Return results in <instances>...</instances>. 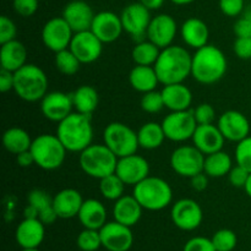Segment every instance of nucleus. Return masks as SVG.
I'll use <instances>...</instances> for the list:
<instances>
[{"label": "nucleus", "mask_w": 251, "mask_h": 251, "mask_svg": "<svg viewBox=\"0 0 251 251\" xmlns=\"http://www.w3.org/2000/svg\"><path fill=\"white\" fill-rule=\"evenodd\" d=\"M176 33L178 25L174 17L168 14H158L151 19L146 38L163 49L173 44Z\"/></svg>", "instance_id": "obj_17"}, {"label": "nucleus", "mask_w": 251, "mask_h": 251, "mask_svg": "<svg viewBox=\"0 0 251 251\" xmlns=\"http://www.w3.org/2000/svg\"><path fill=\"white\" fill-rule=\"evenodd\" d=\"M27 49L17 39L1 44L0 48V65L1 69L15 73L22 66L26 65Z\"/></svg>", "instance_id": "obj_29"}, {"label": "nucleus", "mask_w": 251, "mask_h": 251, "mask_svg": "<svg viewBox=\"0 0 251 251\" xmlns=\"http://www.w3.org/2000/svg\"><path fill=\"white\" fill-rule=\"evenodd\" d=\"M193 145L205 156L221 151L225 146L226 139L217 125H198L193 136Z\"/></svg>", "instance_id": "obj_23"}, {"label": "nucleus", "mask_w": 251, "mask_h": 251, "mask_svg": "<svg viewBox=\"0 0 251 251\" xmlns=\"http://www.w3.org/2000/svg\"><path fill=\"white\" fill-rule=\"evenodd\" d=\"M233 50H234L235 55L242 60L251 59V37L235 39L234 44H233Z\"/></svg>", "instance_id": "obj_49"}, {"label": "nucleus", "mask_w": 251, "mask_h": 251, "mask_svg": "<svg viewBox=\"0 0 251 251\" xmlns=\"http://www.w3.org/2000/svg\"><path fill=\"white\" fill-rule=\"evenodd\" d=\"M76 244H77V248L81 251H97L100 248H102L100 230L85 228L77 235Z\"/></svg>", "instance_id": "obj_39"}, {"label": "nucleus", "mask_w": 251, "mask_h": 251, "mask_svg": "<svg viewBox=\"0 0 251 251\" xmlns=\"http://www.w3.org/2000/svg\"><path fill=\"white\" fill-rule=\"evenodd\" d=\"M171 218L176 228L191 232L198 229L202 223L203 211L200 203L193 199H180L172 206Z\"/></svg>", "instance_id": "obj_12"}, {"label": "nucleus", "mask_w": 251, "mask_h": 251, "mask_svg": "<svg viewBox=\"0 0 251 251\" xmlns=\"http://www.w3.org/2000/svg\"><path fill=\"white\" fill-rule=\"evenodd\" d=\"M194 115L198 125L213 124L216 120V110L210 103H201L194 109Z\"/></svg>", "instance_id": "obj_43"}, {"label": "nucleus", "mask_w": 251, "mask_h": 251, "mask_svg": "<svg viewBox=\"0 0 251 251\" xmlns=\"http://www.w3.org/2000/svg\"><path fill=\"white\" fill-rule=\"evenodd\" d=\"M164 134L168 140L173 142H185L194 136L198 123L194 110H179L171 112L162 122Z\"/></svg>", "instance_id": "obj_10"}, {"label": "nucleus", "mask_w": 251, "mask_h": 251, "mask_svg": "<svg viewBox=\"0 0 251 251\" xmlns=\"http://www.w3.org/2000/svg\"><path fill=\"white\" fill-rule=\"evenodd\" d=\"M242 16L247 17L248 20H250V21H251V2H250V4H248L247 6H245V9H244V11H243Z\"/></svg>", "instance_id": "obj_59"}, {"label": "nucleus", "mask_w": 251, "mask_h": 251, "mask_svg": "<svg viewBox=\"0 0 251 251\" xmlns=\"http://www.w3.org/2000/svg\"><path fill=\"white\" fill-rule=\"evenodd\" d=\"M228 61L218 47L207 44L196 49L191 61V76L202 85H213L225 77Z\"/></svg>", "instance_id": "obj_2"}, {"label": "nucleus", "mask_w": 251, "mask_h": 251, "mask_svg": "<svg viewBox=\"0 0 251 251\" xmlns=\"http://www.w3.org/2000/svg\"><path fill=\"white\" fill-rule=\"evenodd\" d=\"M95 15L92 7L83 0H73L63 10L64 20L75 33L91 29Z\"/></svg>", "instance_id": "obj_22"}, {"label": "nucleus", "mask_w": 251, "mask_h": 251, "mask_svg": "<svg viewBox=\"0 0 251 251\" xmlns=\"http://www.w3.org/2000/svg\"><path fill=\"white\" fill-rule=\"evenodd\" d=\"M145 7L150 10V11H153V10H158L163 6L164 1L166 0H139Z\"/></svg>", "instance_id": "obj_55"}, {"label": "nucleus", "mask_w": 251, "mask_h": 251, "mask_svg": "<svg viewBox=\"0 0 251 251\" xmlns=\"http://www.w3.org/2000/svg\"><path fill=\"white\" fill-rule=\"evenodd\" d=\"M173 4L176 5H179V6H183V5H189L191 4V2H194L195 0H171Z\"/></svg>", "instance_id": "obj_58"}, {"label": "nucleus", "mask_w": 251, "mask_h": 251, "mask_svg": "<svg viewBox=\"0 0 251 251\" xmlns=\"http://www.w3.org/2000/svg\"><path fill=\"white\" fill-rule=\"evenodd\" d=\"M180 37L186 46L196 50L208 44L210 29L203 20L199 17H190L181 25Z\"/></svg>", "instance_id": "obj_25"}, {"label": "nucleus", "mask_w": 251, "mask_h": 251, "mask_svg": "<svg viewBox=\"0 0 251 251\" xmlns=\"http://www.w3.org/2000/svg\"><path fill=\"white\" fill-rule=\"evenodd\" d=\"M103 144L118 157L136 153L139 150L137 132L124 123L114 122L108 124L103 131Z\"/></svg>", "instance_id": "obj_8"}, {"label": "nucleus", "mask_w": 251, "mask_h": 251, "mask_svg": "<svg viewBox=\"0 0 251 251\" xmlns=\"http://www.w3.org/2000/svg\"><path fill=\"white\" fill-rule=\"evenodd\" d=\"M14 90V73L1 69L0 70V91L6 93Z\"/></svg>", "instance_id": "obj_51"}, {"label": "nucleus", "mask_w": 251, "mask_h": 251, "mask_svg": "<svg viewBox=\"0 0 251 251\" xmlns=\"http://www.w3.org/2000/svg\"><path fill=\"white\" fill-rule=\"evenodd\" d=\"M48 77L39 66L28 64L14 73V92L25 102H41L48 93Z\"/></svg>", "instance_id": "obj_4"}, {"label": "nucleus", "mask_w": 251, "mask_h": 251, "mask_svg": "<svg viewBox=\"0 0 251 251\" xmlns=\"http://www.w3.org/2000/svg\"><path fill=\"white\" fill-rule=\"evenodd\" d=\"M21 251H41L38 248H34V249H22Z\"/></svg>", "instance_id": "obj_60"}, {"label": "nucleus", "mask_w": 251, "mask_h": 251, "mask_svg": "<svg viewBox=\"0 0 251 251\" xmlns=\"http://www.w3.org/2000/svg\"><path fill=\"white\" fill-rule=\"evenodd\" d=\"M27 203L33 206L38 212L53 206V198L42 189H33L27 195Z\"/></svg>", "instance_id": "obj_42"}, {"label": "nucleus", "mask_w": 251, "mask_h": 251, "mask_svg": "<svg viewBox=\"0 0 251 251\" xmlns=\"http://www.w3.org/2000/svg\"><path fill=\"white\" fill-rule=\"evenodd\" d=\"M29 151L36 166L44 171H55L63 166L68 150L56 134H42L33 139Z\"/></svg>", "instance_id": "obj_7"}, {"label": "nucleus", "mask_w": 251, "mask_h": 251, "mask_svg": "<svg viewBox=\"0 0 251 251\" xmlns=\"http://www.w3.org/2000/svg\"><path fill=\"white\" fill-rule=\"evenodd\" d=\"M78 163L88 176L102 179L115 173L118 157L104 144H91L80 152Z\"/></svg>", "instance_id": "obj_6"}, {"label": "nucleus", "mask_w": 251, "mask_h": 251, "mask_svg": "<svg viewBox=\"0 0 251 251\" xmlns=\"http://www.w3.org/2000/svg\"><path fill=\"white\" fill-rule=\"evenodd\" d=\"M77 217L83 228L100 230L107 223V210L100 200L88 199L83 201Z\"/></svg>", "instance_id": "obj_28"}, {"label": "nucleus", "mask_w": 251, "mask_h": 251, "mask_svg": "<svg viewBox=\"0 0 251 251\" xmlns=\"http://www.w3.org/2000/svg\"><path fill=\"white\" fill-rule=\"evenodd\" d=\"M140 105H141L142 110L149 114H157V113L162 112L163 108H166L162 92L156 90L144 93Z\"/></svg>", "instance_id": "obj_40"}, {"label": "nucleus", "mask_w": 251, "mask_h": 251, "mask_svg": "<svg viewBox=\"0 0 251 251\" xmlns=\"http://www.w3.org/2000/svg\"><path fill=\"white\" fill-rule=\"evenodd\" d=\"M74 104L71 95L61 91L48 92L41 100V112L50 122L60 123L73 113Z\"/></svg>", "instance_id": "obj_19"}, {"label": "nucleus", "mask_w": 251, "mask_h": 251, "mask_svg": "<svg viewBox=\"0 0 251 251\" xmlns=\"http://www.w3.org/2000/svg\"><path fill=\"white\" fill-rule=\"evenodd\" d=\"M137 139L141 149L151 151V150L159 149L167 137L162 123L159 124L156 122H147L137 131Z\"/></svg>", "instance_id": "obj_32"}, {"label": "nucleus", "mask_w": 251, "mask_h": 251, "mask_svg": "<svg viewBox=\"0 0 251 251\" xmlns=\"http://www.w3.org/2000/svg\"><path fill=\"white\" fill-rule=\"evenodd\" d=\"M17 36V27L15 22L7 16L0 17V43L14 41Z\"/></svg>", "instance_id": "obj_45"}, {"label": "nucleus", "mask_w": 251, "mask_h": 251, "mask_svg": "<svg viewBox=\"0 0 251 251\" xmlns=\"http://www.w3.org/2000/svg\"><path fill=\"white\" fill-rule=\"evenodd\" d=\"M208 178H210V176H208L205 172H201V173L191 176L190 178L191 188H193L195 191L206 190L208 186Z\"/></svg>", "instance_id": "obj_52"}, {"label": "nucleus", "mask_w": 251, "mask_h": 251, "mask_svg": "<svg viewBox=\"0 0 251 251\" xmlns=\"http://www.w3.org/2000/svg\"><path fill=\"white\" fill-rule=\"evenodd\" d=\"M25 218H38L39 212L33 207V206L27 203L26 208H25Z\"/></svg>", "instance_id": "obj_56"}, {"label": "nucleus", "mask_w": 251, "mask_h": 251, "mask_svg": "<svg viewBox=\"0 0 251 251\" xmlns=\"http://www.w3.org/2000/svg\"><path fill=\"white\" fill-rule=\"evenodd\" d=\"M233 168V159L229 153L225 151H217L205 156L203 172L210 178H222L229 174Z\"/></svg>", "instance_id": "obj_33"}, {"label": "nucleus", "mask_w": 251, "mask_h": 251, "mask_svg": "<svg viewBox=\"0 0 251 251\" xmlns=\"http://www.w3.org/2000/svg\"><path fill=\"white\" fill-rule=\"evenodd\" d=\"M125 183L115 173L100 179V191L107 200L117 201L124 196Z\"/></svg>", "instance_id": "obj_36"}, {"label": "nucleus", "mask_w": 251, "mask_h": 251, "mask_svg": "<svg viewBox=\"0 0 251 251\" xmlns=\"http://www.w3.org/2000/svg\"><path fill=\"white\" fill-rule=\"evenodd\" d=\"M91 31L103 44L118 41L124 32L120 15L113 11H100L95 15Z\"/></svg>", "instance_id": "obj_20"}, {"label": "nucleus", "mask_w": 251, "mask_h": 251, "mask_svg": "<svg viewBox=\"0 0 251 251\" xmlns=\"http://www.w3.org/2000/svg\"><path fill=\"white\" fill-rule=\"evenodd\" d=\"M244 190H245V193H247V195L249 196V198L251 199V173H250L249 178H248V181H247V184H245V186H244Z\"/></svg>", "instance_id": "obj_57"}, {"label": "nucleus", "mask_w": 251, "mask_h": 251, "mask_svg": "<svg viewBox=\"0 0 251 251\" xmlns=\"http://www.w3.org/2000/svg\"><path fill=\"white\" fill-rule=\"evenodd\" d=\"M233 31L237 38H244V37H251V21L247 17L240 16L235 21L233 26Z\"/></svg>", "instance_id": "obj_50"}, {"label": "nucleus", "mask_w": 251, "mask_h": 251, "mask_svg": "<svg viewBox=\"0 0 251 251\" xmlns=\"http://www.w3.org/2000/svg\"><path fill=\"white\" fill-rule=\"evenodd\" d=\"M38 218H39V221L43 223V225L49 226V225H53V223L58 220L59 216H58V213L55 212V210H54L53 206H50V207L41 211L38 215Z\"/></svg>", "instance_id": "obj_53"}, {"label": "nucleus", "mask_w": 251, "mask_h": 251, "mask_svg": "<svg viewBox=\"0 0 251 251\" xmlns=\"http://www.w3.org/2000/svg\"><path fill=\"white\" fill-rule=\"evenodd\" d=\"M142 211H144V207L140 205L134 195H124L114 201L113 217L117 222L127 226V227H132L141 220Z\"/></svg>", "instance_id": "obj_26"}, {"label": "nucleus", "mask_w": 251, "mask_h": 251, "mask_svg": "<svg viewBox=\"0 0 251 251\" xmlns=\"http://www.w3.org/2000/svg\"><path fill=\"white\" fill-rule=\"evenodd\" d=\"M56 136L60 139L68 152L80 153L92 144L93 126L91 117L73 112L58 123Z\"/></svg>", "instance_id": "obj_3"}, {"label": "nucleus", "mask_w": 251, "mask_h": 251, "mask_svg": "<svg viewBox=\"0 0 251 251\" xmlns=\"http://www.w3.org/2000/svg\"><path fill=\"white\" fill-rule=\"evenodd\" d=\"M220 10L228 17L242 16L245 9V0H220Z\"/></svg>", "instance_id": "obj_44"}, {"label": "nucleus", "mask_w": 251, "mask_h": 251, "mask_svg": "<svg viewBox=\"0 0 251 251\" xmlns=\"http://www.w3.org/2000/svg\"><path fill=\"white\" fill-rule=\"evenodd\" d=\"M71 98H73L74 109L81 114L90 115V117L97 109L98 103H100L97 90L88 85H82L76 88L71 93Z\"/></svg>", "instance_id": "obj_31"}, {"label": "nucleus", "mask_w": 251, "mask_h": 251, "mask_svg": "<svg viewBox=\"0 0 251 251\" xmlns=\"http://www.w3.org/2000/svg\"><path fill=\"white\" fill-rule=\"evenodd\" d=\"M123 28L132 39L144 41L147 34V28L151 22V12L141 2H131L123 9L120 14Z\"/></svg>", "instance_id": "obj_11"}, {"label": "nucleus", "mask_w": 251, "mask_h": 251, "mask_svg": "<svg viewBox=\"0 0 251 251\" xmlns=\"http://www.w3.org/2000/svg\"><path fill=\"white\" fill-rule=\"evenodd\" d=\"M74 33L64 17H53L44 24L42 28V42L49 50L58 53L69 48Z\"/></svg>", "instance_id": "obj_13"}, {"label": "nucleus", "mask_w": 251, "mask_h": 251, "mask_svg": "<svg viewBox=\"0 0 251 251\" xmlns=\"http://www.w3.org/2000/svg\"><path fill=\"white\" fill-rule=\"evenodd\" d=\"M161 92L166 108L171 112L190 109L193 103V92L183 82L166 85Z\"/></svg>", "instance_id": "obj_27"}, {"label": "nucleus", "mask_w": 251, "mask_h": 251, "mask_svg": "<svg viewBox=\"0 0 251 251\" xmlns=\"http://www.w3.org/2000/svg\"><path fill=\"white\" fill-rule=\"evenodd\" d=\"M82 195L76 189H63L53 196V207L61 220L77 217L83 203Z\"/></svg>", "instance_id": "obj_24"}, {"label": "nucleus", "mask_w": 251, "mask_h": 251, "mask_svg": "<svg viewBox=\"0 0 251 251\" xmlns=\"http://www.w3.org/2000/svg\"><path fill=\"white\" fill-rule=\"evenodd\" d=\"M171 167L178 176L189 178L203 172L205 154L194 145H183L172 152Z\"/></svg>", "instance_id": "obj_9"}, {"label": "nucleus", "mask_w": 251, "mask_h": 251, "mask_svg": "<svg viewBox=\"0 0 251 251\" xmlns=\"http://www.w3.org/2000/svg\"><path fill=\"white\" fill-rule=\"evenodd\" d=\"M46 237V225L39 218H24L15 230V239L21 249L39 248Z\"/></svg>", "instance_id": "obj_21"}, {"label": "nucleus", "mask_w": 251, "mask_h": 251, "mask_svg": "<svg viewBox=\"0 0 251 251\" xmlns=\"http://www.w3.org/2000/svg\"><path fill=\"white\" fill-rule=\"evenodd\" d=\"M129 82L135 91L144 95L150 91L156 90L159 80L156 70H154V66L136 65L130 71Z\"/></svg>", "instance_id": "obj_30"}, {"label": "nucleus", "mask_w": 251, "mask_h": 251, "mask_svg": "<svg viewBox=\"0 0 251 251\" xmlns=\"http://www.w3.org/2000/svg\"><path fill=\"white\" fill-rule=\"evenodd\" d=\"M115 174L125 185L135 186L150 176V163L145 157L134 153L118 158Z\"/></svg>", "instance_id": "obj_16"}, {"label": "nucleus", "mask_w": 251, "mask_h": 251, "mask_svg": "<svg viewBox=\"0 0 251 251\" xmlns=\"http://www.w3.org/2000/svg\"><path fill=\"white\" fill-rule=\"evenodd\" d=\"M249 176L250 173L247 171V169L243 168V167L239 166V164H237V166L233 167V168L230 169L229 174H228V180H229L230 185L234 186V188L244 189Z\"/></svg>", "instance_id": "obj_47"}, {"label": "nucleus", "mask_w": 251, "mask_h": 251, "mask_svg": "<svg viewBox=\"0 0 251 251\" xmlns=\"http://www.w3.org/2000/svg\"><path fill=\"white\" fill-rule=\"evenodd\" d=\"M211 240L217 251H233L238 244L237 234L232 229H227V228L217 230L212 235Z\"/></svg>", "instance_id": "obj_38"}, {"label": "nucleus", "mask_w": 251, "mask_h": 251, "mask_svg": "<svg viewBox=\"0 0 251 251\" xmlns=\"http://www.w3.org/2000/svg\"><path fill=\"white\" fill-rule=\"evenodd\" d=\"M191 61L193 55L184 47L172 44L161 49L158 59L153 65L159 83L166 86L184 82L191 76Z\"/></svg>", "instance_id": "obj_1"}, {"label": "nucleus", "mask_w": 251, "mask_h": 251, "mask_svg": "<svg viewBox=\"0 0 251 251\" xmlns=\"http://www.w3.org/2000/svg\"><path fill=\"white\" fill-rule=\"evenodd\" d=\"M69 49L75 54L81 64H92L102 55L103 43L88 29L74 33Z\"/></svg>", "instance_id": "obj_15"}, {"label": "nucleus", "mask_w": 251, "mask_h": 251, "mask_svg": "<svg viewBox=\"0 0 251 251\" xmlns=\"http://www.w3.org/2000/svg\"><path fill=\"white\" fill-rule=\"evenodd\" d=\"M217 126L227 141L240 142L250 135V122L242 112L227 110L217 120Z\"/></svg>", "instance_id": "obj_18"}, {"label": "nucleus", "mask_w": 251, "mask_h": 251, "mask_svg": "<svg viewBox=\"0 0 251 251\" xmlns=\"http://www.w3.org/2000/svg\"><path fill=\"white\" fill-rule=\"evenodd\" d=\"M16 162L20 167L22 168H27V167H31L32 164H34V158L33 154L31 153V151H25L21 153L16 154Z\"/></svg>", "instance_id": "obj_54"}, {"label": "nucleus", "mask_w": 251, "mask_h": 251, "mask_svg": "<svg viewBox=\"0 0 251 251\" xmlns=\"http://www.w3.org/2000/svg\"><path fill=\"white\" fill-rule=\"evenodd\" d=\"M159 53H161L159 47H157L149 39H146V41L144 39V41H140L135 44L131 51V56L136 65L153 66L158 59Z\"/></svg>", "instance_id": "obj_35"}, {"label": "nucleus", "mask_w": 251, "mask_h": 251, "mask_svg": "<svg viewBox=\"0 0 251 251\" xmlns=\"http://www.w3.org/2000/svg\"><path fill=\"white\" fill-rule=\"evenodd\" d=\"M33 140L31 139L28 132L21 127H9L2 135V145L5 150L12 154H19L21 152L28 151Z\"/></svg>", "instance_id": "obj_34"}, {"label": "nucleus", "mask_w": 251, "mask_h": 251, "mask_svg": "<svg viewBox=\"0 0 251 251\" xmlns=\"http://www.w3.org/2000/svg\"><path fill=\"white\" fill-rule=\"evenodd\" d=\"M102 248L108 251H129L134 244L131 227L117 221L107 222L100 229Z\"/></svg>", "instance_id": "obj_14"}, {"label": "nucleus", "mask_w": 251, "mask_h": 251, "mask_svg": "<svg viewBox=\"0 0 251 251\" xmlns=\"http://www.w3.org/2000/svg\"><path fill=\"white\" fill-rule=\"evenodd\" d=\"M235 162L251 173V136L238 142L235 147Z\"/></svg>", "instance_id": "obj_41"}, {"label": "nucleus", "mask_w": 251, "mask_h": 251, "mask_svg": "<svg viewBox=\"0 0 251 251\" xmlns=\"http://www.w3.org/2000/svg\"><path fill=\"white\" fill-rule=\"evenodd\" d=\"M54 64H55L56 70L66 76L75 75V74L80 70L81 66L80 60L76 58L75 54H74L69 48L55 53V56H54Z\"/></svg>", "instance_id": "obj_37"}, {"label": "nucleus", "mask_w": 251, "mask_h": 251, "mask_svg": "<svg viewBox=\"0 0 251 251\" xmlns=\"http://www.w3.org/2000/svg\"><path fill=\"white\" fill-rule=\"evenodd\" d=\"M132 195L147 211H162L173 201V189L169 183L158 176H149L134 186Z\"/></svg>", "instance_id": "obj_5"}, {"label": "nucleus", "mask_w": 251, "mask_h": 251, "mask_svg": "<svg viewBox=\"0 0 251 251\" xmlns=\"http://www.w3.org/2000/svg\"><path fill=\"white\" fill-rule=\"evenodd\" d=\"M183 251H217L212 240L205 237H195L189 239L184 245Z\"/></svg>", "instance_id": "obj_46"}, {"label": "nucleus", "mask_w": 251, "mask_h": 251, "mask_svg": "<svg viewBox=\"0 0 251 251\" xmlns=\"http://www.w3.org/2000/svg\"><path fill=\"white\" fill-rule=\"evenodd\" d=\"M14 10L20 16L29 17L38 10V0H14Z\"/></svg>", "instance_id": "obj_48"}]
</instances>
